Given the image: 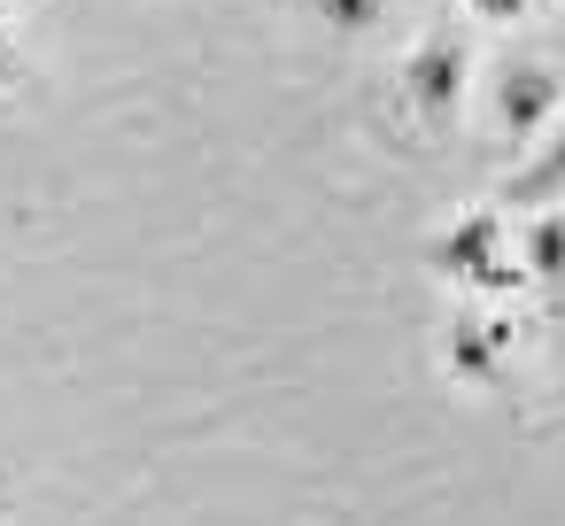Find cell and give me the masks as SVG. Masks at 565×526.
I'll return each mask as SVG.
<instances>
[{
    "instance_id": "1",
    "label": "cell",
    "mask_w": 565,
    "mask_h": 526,
    "mask_svg": "<svg viewBox=\"0 0 565 526\" xmlns=\"http://www.w3.org/2000/svg\"><path fill=\"white\" fill-rule=\"evenodd\" d=\"M465 71H472V55H465V40H449V32H434V40L403 63V94H411L418 125H449V117H457Z\"/></svg>"
},
{
    "instance_id": "2",
    "label": "cell",
    "mask_w": 565,
    "mask_h": 526,
    "mask_svg": "<svg viewBox=\"0 0 565 526\" xmlns=\"http://www.w3.org/2000/svg\"><path fill=\"white\" fill-rule=\"evenodd\" d=\"M434 264H441L449 279H465V287H511V256H503V225H495V210L457 217V225L434 240Z\"/></svg>"
},
{
    "instance_id": "3",
    "label": "cell",
    "mask_w": 565,
    "mask_h": 526,
    "mask_svg": "<svg viewBox=\"0 0 565 526\" xmlns=\"http://www.w3.org/2000/svg\"><path fill=\"white\" fill-rule=\"evenodd\" d=\"M557 71L550 63H511L503 78H495V125L511 132V140H534L550 117H557Z\"/></svg>"
},
{
    "instance_id": "4",
    "label": "cell",
    "mask_w": 565,
    "mask_h": 526,
    "mask_svg": "<svg viewBox=\"0 0 565 526\" xmlns=\"http://www.w3.org/2000/svg\"><path fill=\"white\" fill-rule=\"evenodd\" d=\"M557 194H565V125H557V132L542 140V155L503 186V202H557Z\"/></svg>"
},
{
    "instance_id": "5",
    "label": "cell",
    "mask_w": 565,
    "mask_h": 526,
    "mask_svg": "<svg viewBox=\"0 0 565 526\" xmlns=\"http://www.w3.org/2000/svg\"><path fill=\"white\" fill-rule=\"evenodd\" d=\"M526 264H534V279H565V210H542V217H534Z\"/></svg>"
},
{
    "instance_id": "6",
    "label": "cell",
    "mask_w": 565,
    "mask_h": 526,
    "mask_svg": "<svg viewBox=\"0 0 565 526\" xmlns=\"http://www.w3.org/2000/svg\"><path fill=\"white\" fill-rule=\"evenodd\" d=\"M318 17L333 32H364V24H380V0H318Z\"/></svg>"
},
{
    "instance_id": "7",
    "label": "cell",
    "mask_w": 565,
    "mask_h": 526,
    "mask_svg": "<svg viewBox=\"0 0 565 526\" xmlns=\"http://www.w3.org/2000/svg\"><path fill=\"white\" fill-rule=\"evenodd\" d=\"M9 86H24V55H17L9 32H0V94H9Z\"/></svg>"
},
{
    "instance_id": "8",
    "label": "cell",
    "mask_w": 565,
    "mask_h": 526,
    "mask_svg": "<svg viewBox=\"0 0 565 526\" xmlns=\"http://www.w3.org/2000/svg\"><path fill=\"white\" fill-rule=\"evenodd\" d=\"M472 17H526V0H465Z\"/></svg>"
}]
</instances>
